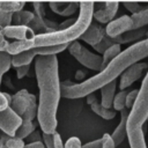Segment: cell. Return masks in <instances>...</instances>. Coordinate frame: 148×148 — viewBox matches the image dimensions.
I'll list each match as a JSON object with an SVG mask.
<instances>
[{
  "mask_svg": "<svg viewBox=\"0 0 148 148\" xmlns=\"http://www.w3.org/2000/svg\"><path fill=\"white\" fill-rule=\"evenodd\" d=\"M65 148H82V145H81V141L77 136H71L66 141Z\"/></svg>",
  "mask_w": 148,
  "mask_h": 148,
  "instance_id": "32",
  "label": "cell"
},
{
  "mask_svg": "<svg viewBox=\"0 0 148 148\" xmlns=\"http://www.w3.org/2000/svg\"><path fill=\"white\" fill-rule=\"evenodd\" d=\"M45 7H46V3H44V2H32L34 14H35L37 17L42 18V20L46 18V17H45V14H46Z\"/></svg>",
  "mask_w": 148,
  "mask_h": 148,
  "instance_id": "29",
  "label": "cell"
},
{
  "mask_svg": "<svg viewBox=\"0 0 148 148\" xmlns=\"http://www.w3.org/2000/svg\"><path fill=\"white\" fill-rule=\"evenodd\" d=\"M12 56L6 51H0V86L2 81V76L6 72L9 71L12 67Z\"/></svg>",
  "mask_w": 148,
  "mask_h": 148,
  "instance_id": "24",
  "label": "cell"
},
{
  "mask_svg": "<svg viewBox=\"0 0 148 148\" xmlns=\"http://www.w3.org/2000/svg\"><path fill=\"white\" fill-rule=\"evenodd\" d=\"M35 57H37V54L34 51V49H31L27 52H23L21 54H17V56H13L12 66L15 67V68H18V67H22V66L30 65V62L34 60Z\"/></svg>",
  "mask_w": 148,
  "mask_h": 148,
  "instance_id": "18",
  "label": "cell"
},
{
  "mask_svg": "<svg viewBox=\"0 0 148 148\" xmlns=\"http://www.w3.org/2000/svg\"><path fill=\"white\" fill-rule=\"evenodd\" d=\"M24 148H45V145L43 141H37V142H28L25 143Z\"/></svg>",
  "mask_w": 148,
  "mask_h": 148,
  "instance_id": "42",
  "label": "cell"
},
{
  "mask_svg": "<svg viewBox=\"0 0 148 148\" xmlns=\"http://www.w3.org/2000/svg\"><path fill=\"white\" fill-rule=\"evenodd\" d=\"M13 23V14L0 9V31Z\"/></svg>",
  "mask_w": 148,
  "mask_h": 148,
  "instance_id": "27",
  "label": "cell"
},
{
  "mask_svg": "<svg viewBox=\"0 0 148 148\" xmlns=\"http://www.w3.org/2000/svg\"><path fill=\"white\" fill-rule=\"evenodd\" d=\"M95 3L91 1L80 2L79 16L75 23L66 30H57L50 34L36 35L34 38L35 47L42 46H56V45H66L73 42H76L77 38L86 32L89 25L92 23V17L95 13Z\"/></svg>",
  "mask_w": 148,
  "mask_h": 148,
  "instance_id": "3",
  "label": "cell"
},
{
  "mask_svg": "<svg viewBox=\"0 0 148 148\" xmlns=\"http://www.w3.org/2000/svg\"><path fill=\"white\" fill-rule=\"evenodd\" d=\"M121 53V47L119 44H113L112 46H110L103 54H102V58H103V68H105L114 58H117L119 54Z\"/></svg>",
  "mask_w": 148,
  "mask_h": 148,
  "instance_id": "22",
  "label": "cell"
},
{
  "mask_svg": "<svg viewBox=\"0 0 148 148\" xmlns=\"http://www.w3.org/2000/svg\"><path fill=\"white\" fill-rule=\"evenodd\" d=\"M68 46H69V44L56 45V46H42V47H34V51L36 52L37 57H39V56H56L57 53L65 51V49H68Z\"/></svg>",
  "mask_w": 148,
  "mask_h": 148,
  "instance_id": "20",
  "label": "cell"
},
{
  "mask_svg": "<svg viewBox=\"0 0 148 148\" xmlns=\"http://www.w3.org/2000/svg\"><path fill=\"white\" fill-rule=\"evenodd\" d=\"M116 88H117V82L113 81L103 88H101V104L106 108L111 109L113 106V99L116 97Z\"/></svg>",
  "mask_w": 148,
  "mask_h": 148,
  "instance_id": "16",
  "label": "cell"
},
{
  "mask_svg": "<svg viewBox=\"0 0 148 148\" xmlns=\"http://www.w3.org/2000/svg\"><path fill=\"white\" fill-rule=\"evenodd\" d=\"M133 30L135 29H134V23L131 15H123L118 18H114L105 27V34L110 38H116L125 32L133 31Z\"/></svg>",
  "mask_w": 148,
  "mask_h": 148,
  "instance_id": "8",
  "label": "cell"
},
{
  "mask_svg": "<svg viewBox=\"0 0 148 148\" xmlns=\"http://www.w3.org/2000/svg\"><path fill=\"white\" fill-rule=\"evenodd\" d=\"M148 57V37L132 44L121 53L114 58L105 68H103L96 75L80 82L73 83L71 81L61 82V96L65 98H81L94 94L97 89L117 80L131 66L140 62V60Z\"/></svg>",
  "mask_w": 148,
  "mask_h": 148,
  "instance_id": "2",
  "label": "cell"
},
{
  "mask_svg": "<svg viewBox=\"0 0 148 148\" xmlns=\"http://www.w3.org/2000/svg\"><path fill=\"white\" fill-rule=\"evenodd\" d=\"M6 38H13L16 40H31L36 37L35 31L27 25H15L10 24L1 30Z\"/></svg>",
  "mask_w": 148,
  "mask_h": 148,
  "instance_id": "10",
  "label": "cell"
},
{
  "mask_svg": "<svg viewBox=\"0 0 148 148\" xmlns=\"http://www.w3.org/2000/svg\"><path fill=\"white\" fill-rule=\"evenodd\" d=\"M147 69H148V64H146V62H138V64L131 66L120 76L119 89L120 90H126L130 86H132L135 81H138Z\"/></svg>",
  "mask_w": 148,
  "mask_h": 148,
  "instance_id": "9",
  "label": "cell"
},
{
  "mask_svg": "<svg viewBox=\"0 0 148 148\" xmlns=\"http://www.w3.org/2000/svg\"><path fill=\"white\" fill-rule=\"evenodd\" d=\"M7 138H8L7 134H3V133L1 134V136H0V148H7V146H6Z\"/></svg>",
  "mask_w": 148,
  "mask_h": 148,
  "instance_id": "43",
  "label": "cell"
},
{
  "mask_svg": "<svg viewBox=\"0 0 148 148\" xmlns=\"http://www.w3.org/2000/svg\"><path fill=\"white\" fill-rule=\"evenodd\" d=\"M35 74L39 89L38 124L43 133L54 134L57 132V111L61 96V82L59 80L57 56L37 57L35 60Z\"/></svg>",
  "mask_w": 148,
  "mask_h": 148,
  "instance_id": "1",
  "label": "cell"
},
{
  "mask_svg": "<svg viewBox=\"0 0 148 148\" xmlns=\"http://www.w3.org/2000/svg\"><path fill=\"white\" fill-rule=\"evenodd\" d=\"M35 17L34 12L29 10H20L13 14V24L15 25H29Z\"/></svg>",
  "mask_w": 148,
  "mask_h": 148,
  "instance_id": "19",
  "label": "cell"
},
{
  "mask_svg": "<svg viewBox=\"0 0 148 148\" xmlns=\"http://www.w3.org/2000/svg\"><path fill=\"white\" fill-rule=\"evenodd\" d=\"M82 148H103V139H97L94 141H90L82 146Z\"/></svg>",
  "mask_w": 148,
  "mask_h": 148,
  "instance_id": "35",
  "label": "cell"
},
{
  "mask_svg": "<svg viewBox=\"0 0 148 148\" xmlns=\"http://www.w3.org/2000/svg\"><path fill=\"white\" fill-rule=\"evenodd\" d=\"M29 69H30V65H27V66H22V67L16 68V76H17V79H22L25 75H28Z\"/></svg>",
  "mask_w": 148,
  "mask_h": 148,
  "instance_id": "36",
  "label": "cell"
},
{
  "mask_svg": "<svg viewBox=\"0 0 148 148\" xmlns=\"http://www.w3.org/2000/svg\"><path fill=\"white\" fill-rule=\"evenodd\" d=\"M8 106H9V102H8V99L6 98L5 94H3L2 91H0V112L3 111V110H6Z\"/></svg>",
  "mask_w": 148,
  "mask_h": 148,
  "instance_id": "39",
  "label": "cell"
},
{
  "mask_svg": "<svg viewBox=\"0 0 148 148\" xmlns=\"http://www.w3.org/2000/svg\"><path fill=\"white\" fill-rule=\"evenodd\" d=\"M123 6L132 14H135V13H139L142 8H141V5L139 2H123Z\"/></svg>",
  "mask_w": 148,
  "mask_h": 148,
  "instance_id": "31",
  "label": "cell"
},
{
  "mask_svg": "<svg viewBox=\"0 0 148 148\" xmlns=\"http://www.w3.org/2000/svg\"><path fill=\"white\" fill-rule=\"evenodd\" d=\"M35 128H36V124L34 121H30V120H23L21 127L17 130L16 132V138L18 139H25L28 138L32 132H35Z\"/></svg>",
  "mask_w": 148,
  "mask_h": 148,
  "instance_id": "25",
  "label": "cell"
},
{
  "mask_svg": "<svg viewBox=\"0 0 148 148\" xmlns=\"http://www.w3.org/2000/svg\"><path fill=\"white\" fill-rule=\"evenodd\" d=\"M28 141H29V143H30V142L43 141V138H42V135H40V133H39L38 131H35V132H32V133L28 136Z\"/></svg>",
  "mask_w": 148,
  "mask_h": 148,
  "instance_id": "40",
  "label": "cell"
},
{
  "mask_svg": "<svg viewBox=\"0 0 148 148\" xmlns=\"http://www.w3.org/2000/svg\"><path fill=\"white\" fill-rule=\"evenodd\" d=\"M138 95H139V89H133L131 91H128L127 96H126V109L128 111H131V109L133 108L136 98H138Z\"/></svg>",
  "mask_w": 148,
  "mask_h": 148,
  "instance_id": "30",
  "label": "cell"
},
{
  "mask_svg": "<svg viewBox=\"0 0 148 148\" xmlns=\"http://www.w3.org/2000/svg\"><path fill=\"white\" fill-rule=\"evenodd\" d=\"M53 145H54V148H65V145L62 143L61 136L57 132L53 134Z\"/></svg>",
  "mask_w": 148,
  "mask_h": 148,
  "instance_id": "38",
  "label": "cell"
},
{
  "mask_svg": "<svg viewBox=\"0 0 148 148\" xmlns=\"http://www.w3.org/2000/svg\"><path fill=\"white\" fill-rule=\"evenodd\" d=\"M75 18H67L62 23H59V27H58V30H66L68 29L69 27H72L74 23H75Z\"/></svg>",
  "mask_w": 148,
  "mask_h": 148,
  "instance_id": "37",
  "label": "cell"
},
{
  "mask_svg": "<svg viewBox=\"0 0 148 148\" xmlns=\"http://www.w3.org/2000/svg\"><path fill=\"white\" fill-rule=\"evenodd\" d=\"M9 106L15 113H17L22 118V120L34 121V119L37 117L38 105L36 97L25 89H21L12 96V102Z\"/></svg>",
  "mask_w": 148,
  "mask_h": 148,
  "instance_id": "5",
  "label": "cell"
},
{
  "mask_svg": "<svg viewBox=\"0 0 148 148\" xmlns=\"http://www.w3.org/2000/svg\"><path fill=\"white\" fill-rule=\"evenodd\" d=\"M147 121H148V120H147Z\"/></svg>",
  "mask_w": 148,
  "mask_h": 148,
  "instance_id": "46",
  "label": "cell"
},
{
  "mask_svg": "<svg viewBox=\"0 0 148 148\" xmlns=\"http://www.w3.org/2000/svg\"><path fill=\"white\" fill-rule=\"evenodd\" d=\"M102 139H103V148H116V145L111 138V134L105 133V134H103Z\"/></svg>",
  "mask_w": 148,
  "mask_h": 148,
  "instance_id": "33",
  "label": "cell"
},
{
  "mask_svg": "<svg viewBox=\"0 0 148 148\" xmlns=\"http://www.w3.org/2000/svg\"><path fill=\"white\" fill-rule=\"evenodd\" d=\"M8 46H9V43H8L7 38L0 31V51H7Z\"/></svg>",
  "mask_w": 148,
  "mask_h": 148,
  "instance_id": "41",
  "label": "cell"
},
{
  "mask_svg": "<svg viewBox=\"0 0 148 148\" xmlns=\"http://www.w3.org/2000/svg\"><path fill=\"white\" fill-rule=\"evenodd\" d=\"M148 120V71L139 88L138 98L127 119V140L130 148H148L145 140V124Z\"/></svg>",
  "mask_w": 148,
  "mask_h": 148,
  "instance_id": "4",
  "label": "cell"
},
{
  "mask_svg": "<svg viewBox=\"0 0 148 148\" xmlns=\"http://www.w3.org/2000/svg\"><path fill=\"white\" fill-rule=\"evenodd\" d=\"M119 8V2L117 1H108L103 3V8H99L95 10L94 18L99 23H106L109 24L111 21H113L117 12Z\"/></svg>",
  "mask_w": 148,
  "mask_h": 148,
  "instance_id": "11",
  "label": "cell"
},
{
  "mask_svg": "<svg viewBox=\"0 0 148 148\" xmlns=\"http://www.w3.org/2000/svg\"><path fill=\"white\" fill-rule=\"evenodd\" d=\"M128 91L126 90H120L119 92L116 94V97L113 99V110L114 111H123L126 109V96Z\"/></svg>",
  "mask_w": 148,
  "mask_h": 148,
  "instance_id": "26",
  "label": "cell"
},
{
  "mask_svg": "<svg viewBox=\"0 0 148 148\" xmlns=\"http://www.w3.org/2000/svg\"><path fill=\"white\" fill-rule=\"evenodd\" d=\"M42 138H43V142L45 145V148H54V145H53V134H45V133H43L42 134Z\"/></svg>",
  "mask_w": 148,
  "mask_h": 148,
  "instance_id": "34",
  "label": "cell"
},
{
  "mask_svg": "<svg viewBox=\"0 0 148 148\" xmlns=\"http://www.w3.org/2000/svg\"><path fill=\"white\" fill-rule=\"evenodd\" d=\"M68 51H69L71 56H73L74 59H76L84 67H87L91 71H96L98 73L103 69V58H102V56H98L96 53L90 52L87 47H84L77 40L69 44Z\"/></svg>",
  "mask_w": 148,
  "mask_h": 148,
  "instance_id": "6",
  "label": "cell"
},
{
  "mask_svg": "<svg viewBox=\"0 0 148 148\" xmlns=\"http://www.w3.org/2000/svg\"><path fill=\"white\" fill-rule=\"evenodd\" d=\"M128 114H130V111L127 109H125V110H123L120 112V121L117 125V127L114 128L113 133L111 134V138L114 141L116 147L119 146L125 140V138H127V119H128Z\"/></svg>",
  "mask_w": 148,
  "mask_h": 148,
  "instance_id": "14",
  "label": "cell"
},
{
  "mask_svg": "<svg viewBox=\"0 0 148 148\" xmlns=\"http://www.w3.org/2000/svg\"><path fill=\"white\" fill-rule=\"evenodd\" d=\"M34 47H35L34 39H31V40H15L13 43H9V46H8L6 52H8L13 57V56H17V54H21L23 52H27Z\"/></svg>",
  "mask_w": 148,
  "mask_h": 148,
  "instance_id": "17",
  "label": "cell"
},
{
  "mask_svg": "<svg viewBox=\"0 0 148 148\" xmlns=\"http://www.w3.org/2000/svg\"><path fill=\"white\" fill-rule=\"evenodd\" d=\"M133 23H134V29H142L148 24V7L145 9H141L139 13L132 14L131 15Z\"/></svg>",
  "mask_w": 148,
  "mask_h": 148,
  "instance_id": "21",
  "label": "cell"
},
{
  "mask_svg": "<svg viewBox=\"0 0 148 148\" xmlns=\"http://www.w3.org/2000/svg\"><path fill=\"white\" fill-rule=\"evenodd\" d=\"M105 36V29H103L101 25H98L97 23H91L89 25V28L86 30V32L81 36L80 39H82L84 43L91 45L92 47L97 44H99L102 42V39Z\"/></svg>",
  "mask_w": 148,
  "mask_h": 148,
  "instance_id": "12",
  "label": "cell"
},
{
  "mask_svg": "<svg viewBox=\"0 0 148 148\" xmlns=\"http://www.w3.org/2000/svg\"><path fill=\"white\" fill-rule=\"evenodd\" d=\"M87 103L90 105V109L94 113H96L97 116H99L101 118L105 119V120H111L116 117L117 111H114L113 109H106L104 108L98 101L97 97L95 96V94H90L87 96Z\"/></svg>",
  "mask_w": 148,
  "mask_h": 148,
  "instance_id": "13",
  "label": "cell"
},
{
  "mask_svg": "<svg viewBox=\"0 0 148 148\" xmlns=\"http://www.w3.org/2000/svg\"><path fill=\"white\" fill-rule=\"evenodd\" d=\"M22 123V118L17 113H15L10 106L0 112V131H2L3 134L15 136Z\"/></svg>",
  "mask_w": 148,
  "mask_h": 148,
  "instance_id": "7",
  "label": "cell"
},
{
  "mask_svg": "<svg viewBox=\"0 0 148 148\" xmlns=\"http://www.w3.org/2000/svg\"><path fill=\"white\" fill-rule=\"evenodd\" d=\"M25 2L24 1H0V9L7 13H17L23 10Z\"/></svg>",
  "mask_w": 148,
  "mask_h": 148,
  "instance_id": "23",
  "label": "cell"
},
{
  "mask_svg": "<svg viewBox=\"0 0 148 148\" xmlns=\"http://www.w3.org/2000/svg\"><path fill=\"white\" fill-rule=\"evenodd\" d=\"M51 10L60 16H72L76 13V10H80V2H50L49 3Z\"/></svg>",
  "mask_w": 148,
  "mask_h": 148,
  "instance_id": "15",
  "label": "cell"
},
{
  "mask_svg": "<svg viewBox=\"0 0 148 148\" xmlns=\"http://www.w3.org/2000/svg\"><path fill=\"white\" fill-rule=\"evenodd\" d=\"M0 136H1V134H0Z\"/></svg>",
  "mask_w": 148,
  "mask_h": 148,
  "instance_id": "45",
  "label": "cell"
},
{
  "mask_svg": "<svg viewBox=\"0 0 148 148\" xmlns=\"http://www.w3.org/2000/svg\"><path fill=\"white\" fill-rule=\"evenodd\" d=\"M84 75H86L84 72H82V71H77V72H76V75H75V79H76V80H82V79L84 77Z\"/></svg>",
  "mask_w": 148,
  "mask_h": 148,
  "instance_id": "44",
  "label": "cell"
},
{
  "mask_svg": "<svg viewBox=\"0 0 148 148\" xmlns=\"http://www.w3.org/2000/svg\"><path fill=\"white\" fill-rule=\"evenodd\" d=\"M6 146L7 148H24L25 143L23 139H18L16 136H9L6 140Z\"/></svg>",
  "mask_w": 148,
  "mask_h": 148,
  "instance_id": "28",
  "label": "cell"
}]
</instances>
